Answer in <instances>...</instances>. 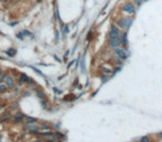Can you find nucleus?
Instances as JSON below:
<instances>
[{
  "label": "nucleus",
  "mask_w": 162,
  "mask_h": 142,
  "mask_svg": "<svg viewBox=\"0 0 162 142\" xmlns=\"http://www.w3.org/2000/svg\"><path fill=\"white\" fill-rule=\"evenodd\" d=\"M122 10L125 13H128V15H133V13L136 12V7L132 4H123Z\"/></svg>",
  "instance_id": "nucleus-5"
},
{
  "label": "nucleus",
  "mask_w": 162,
  "mask_h": 142,
  "mask_svg": "<svg viewBox=\"0 0 162 142\" xmlns=\"http://www.w3.org/2000/svg\"><path fill=\"white\" fill-rule=\"evenodd\" d=\"M114 53L115 56H118L120 59H125L127 57H128V51L125 50V49H123V48H115L114 49Z\"/></svg>",
  "instance_id": "nucleus-4"
},
{
  "label": "nucleus",
  "mask_w": 162,
  "mask_h": 142,
  "mask_svg": "<svg viewBox=\"0 0 162 142\" xmlns=\"http://www.w3.org/2000/svg\"><path fill=\"white\" fill-rule=\"evenodd\" d=\"M38 1H39V2H40V1H41V0H38Z\"/></svg>",
  "instance_id": "nucleus-24"
},
{
  "label": "nucleus",
  "mask_w": 162,
  "mask_h": 142,
  "mask_svg": "<svg viewBox=\"0 0 162 142\" xmlns=\"http://www.w3.org/2000/svg\"><path fill=\"white\" fill-rule=\"evenodd\" d=\"M134 2L136 4V6H141V4H142V0H134Z\"/></svg>",
  "instance_id": "nucleus-17"
},
{
  "label": "nucleus",
  "mask_w": 162,
  "mask_h": 142,
  "mask_svg": "<svg viewBox=\"0 0 162 142\" xmlns=\"http://www.w3.org/2000/svg\"><path fill=\"white\" fill-rule=\"evenodd\" d=\"M133 20L131 18H122L121 20L118 21V26H119L120 28H122V29H128L130 26L132 25Z\"/></svg>",
  "instance_id": "nucleus-1"
},
{
  "label": "nucleus",
  "mask_w": 162,
  "mask_h": 142,
  "mask_svg": "<svg viewBox=\"0 0 162 142\" xmlns=\"http://www.w3.org/2000/svg\"><path fill=\"white\" fill-rule=\"evenodd\" d=\"M160 138H162V133H160Z\"/></svg>",
  "instance_id": "nucleus-21"
},
{
  "label": "nucleus",
  "mask_w": 162,
  "mask_h": 142,
  "mask_svg": "<svg viewBox=\"0 0 162 142\" xmlns=\"http://www.w3.org/2000/svg\"><path fill=\"white\" fill-rule=\"evenodd\" d=\"M22 122H25L26 124H29V123H36V122H37V119H36V118H32V117H29V116H23Z\"/></svg>",
  "instance_id": "nucleus-7"
},
{
  "label": "nucleus",
  "mask_w": 162,
  "mask_h": 142,
  "mask_svg": "<svg viewBox=\"0 0 162 142\" xmlns=\"http://www.w3.org/2000/svg\"><path fill=\"white\" fill-rule=\"evenodd\" d=\"M8 87H7V84L6 83H2V82H0V93H4V92L8 91Z\"/></svg>",
  "instance_id": "nucleus-12"
},
{
  "label": "nucleus",
  "mask_w": 162,
  "mask_h": 142,
  "mask_svg": "<svg viewBox=\"0 0 162 142\" xmlns=\"http://www.w3.org/2000/svg\"><path fill=\"white\" fill-rule=\"evenodd\" d=\"M73 62H74V61H71V62L69 63V66H68V68H70V67H71V66H72V63H73Z\"/></svg>",
  "instance_id": "nucleus-20"
},
{
  "label": "nucleus",
  "mask_w": 162,
  "mask_h": 142,
  "mask_svg": "<svg viewBox=\"0 0 162 142\" xmlns=\"http://www.w3.org/2000/svg\"><path fill=\"white\" fill-rule=\"evenodd\" d=\"M140 142H150V138L148 135H144V137H142L140 139Z\"/></svg>",
  "instance_id": "nucleus-15"
},
{
  "label": "nucleus",
  "mask_w": 162,
  "mask_h": 142,
  "mask_svg": "<svg viewBox=\"0 0 162 142\" xmlns=\"http://www.w3.org/2000/svg\"><path fill=\"white\" fill-rule=\"evenodd\" d=\"M142 1H147V0H142Z\"/></svg>",
  "instance_id": "nucleus-25"
},
{
  "label": "nucleus",
  "mask_w": 162,
  "mask_h": 142,
  "mask_svg": "<svg viewBox=\"0 0 162 142\" xmlns=\"http://www.w3.org/2000/svg\"><path fill=\"white\" fill-rule=\"evenodd\" d=\"M22 119H23V114L22 113H16L12 117V120L15 122H22Z\"/></svg>",
  "instance_id": "nucleus-10"
},
{
  "label": "nucleus",
  "mask_w": 162,
  "mask_h": 142,
  "mask_svg": "<svg viewBox=\"0 0 162 142\" xmlns=\"http://www.w3.org/2000/svg\"><path fill=\"white\" fill-rule=\"evenodd\" d=\"M1 1H4V2H6V1H7V0H1Z\"/></svg>",
  "instance_id": "nucleus-22"
},
{
  "label": "nucleus",
  "mask_w": 162,
  "mask_h": 142,
  "mask_svg": "<svg viewBox=\"0 0 162 142\" xmlns=\"http://www.w3.org/2000/svg\"><path fill=\"white\" fill-rule=\"evenodd\" d=\"M16 52H17V51H16V49H9V50L6 51V53L8 54L9 57H13V56L16 54Z\"/></svg>",
  "instance_id": "nucleus-13"
},
{
  "label": "nucleus",
  "mask_w": 162,
  "mask_h": 142,
  "mask_svg": "<svg viewBox=\"0 0 162 142\" xmlns=\"http://www.w3.org/2000/svg\"><path fill=\"white\" fill-rule=\"evenodd\" d=\"M107 79H108V78L106 77V75H103V77H102V81H103V82H106V81H107Z\"/></svg>",
  "instance_id": "nucleus-19"
},
{
  "label": "nucleus",
  "mask_w": 162,
  "mask_h": 142,
  "mask_svg": "<svg viewBox=\"0 0 162 142\" xmlns=\"http://www.w3.org/2000/svg\"><path fill=\"white\" fill-rule=\"evenodd\" d=\"M37 93H38V96L40 97L41 99H46V96H44V93H43L41 90H38V91H37Z\"/></svg>",
  "instance_id": "nucleus-16"
},
{
  "label": "nucleus",
  "mask_w": 162,
  "mask_h": 142,
  "mask_svg": "<svg viewBox=\"0 0 162 142\" xmlns=\"http://www.w3.org/2000/svg\"><path fill=\"white\" fill-rule=\"evenodd\" d=\"M121 46V42H120L119 39H114V40H110V47L112 48H119Z\"/></svg>",
  "instance_id": "nucleus-9"
},
{
  "label": "nucleus",
  "mask_w": 162,
  "mask_h": 142,
  "mask_svg": "<svg viewBox=\"0 0 162 142\" xmlns=\"http://www.w3.org/2000/svg\"><path fill=\"white\" fill-rule=\"evenodd\" d=\"M100 69H101V71H102L104 75H111L112 73V69L111 68H107L106 66H101Z\"/></svg>",
  "instance_id": "nucleus-11"
},
{
  "label": "nucleus",
  "mask_w": 162,
  "mask_h": 142,
  "mask_svg": "<svg viewBox=\"0 0 162 142\" xmlns=\"http://www.w3.org/2000/svg\"><path fill=\"white\" fill-rule=\"evenodd\" d=\"M19 82L20 83H23V82H29V83H31L32 82V79L28 78V75H26L25 73H21L20 75V78H19Z\"/></svg>",
  "instance_id": "nucleus-8"
},
{
  "label": "nucleus",
  "mask_w": 162,
  "mask_h": 142,
  "mask_svg": "<svg viewBox=\"0 0 162 142\" xmlns=\"http://www.w3.org/2000/svg\"><path fill=\"white\" fill-rule=\"evenodd\" d=\"M4 83L7 84V87L9 89H12L15 87V78L11 77V75H6V78H4Z\"/></svg>",
  "instance_id": "nucleus-6"
},
{
  "label": "nucleus",
  "mask_w": 162,
  "mask_h": 142,
  "mask_svg": "<svg viewBox=\"0 0 162 142\" xmlns=\"http://www.w3.org/2000/svg\"><path fill=\"white\" fill-rule=\"evenodd\" d=\"M21 1H23V0H21Z\"/></svg>",
  "instance_id": "nucleus-26"
},
{
  "label": "nucleus",
  "mask_w": 162,
  "mask_h": 142,
  "mask_svg": "<svg viewBox=\"0 0 162 142\" xmlns=\"http://www.w3.org/2000/svg\"><path fill=\"white\" fill-rule=\"evenodd\" d=\"M23 129L30 132V134H38L39 132V125L36 124V123H29V124H26L23 127Z\"/></svg>",
  "instance_id": "nucleus-2"
},
{
  "label": "nucleus",
  "mask_w": 162,
  "mask_h": 142,
  "mask_svg": "<svg viewBox=\"0 0 162 142\" xmlns=\"http://www.w3.org/2000/svg\"><path fill=\"white\" fill-rule=\"evenodd\" d=\"M31 142H43L42 139H36V140H32Z\"/></svg>",
  "instance_id": "nucleus-18"
},
{
  "label": "nucleus",
  "mask_w": 162,
  "mask_h": 142,
  "mask_svg": "<svg viewBox=\"0 0 162 142\" xmlns=\"http://www.w3.org/2000/svg\"><path fill=\"white\" fill-rule=\"evenodd\" d=\"M0 60H2V58H1V57H0Z\"/></svg>",
  "instance_id": "nucleus-23"
},
{
  "label": "nucleus",
  "mask_w": 162,
  "mask_h": 142,
  "mask_svg": "<svg viewBox=\"0 0 162 142\" xmlns=\"http://www.w3.org/2000/svg\"><path fill=\"white\" fill-rule=\"evenodd\" d=\"M120 37V30L117 26L112 25L110 29V34H109V38L110 40H114V39H119Z\"/></svg>",
  "instance_id": "nucleus-3"
},
{
  "label": "nucleus",
  "mask_w": 162,
  "mask_h": 142,
  "mask_svg": "<svg viewBox=\"0 0 162 142\" xmlns=\"http://www.w3.org/2000/svg\"><path fill=\"white\" fill-rule=\"evenodd\" d=\"M39 130H44V131H49L50 130V127L47 124H42L41 127H39Z\"/></svg>",
  "instance_id": "nucleus-14"
}]
</instances>
